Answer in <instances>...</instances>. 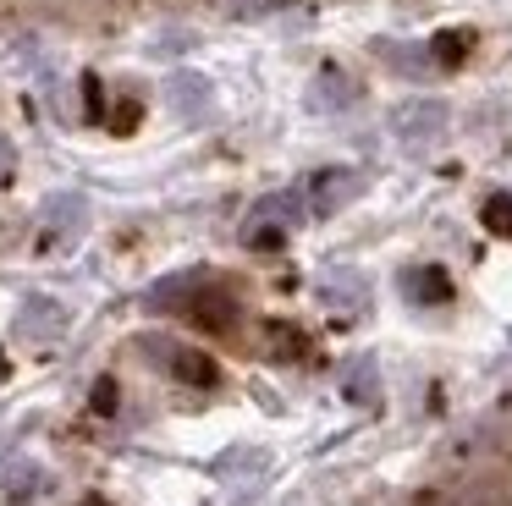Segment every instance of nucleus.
<instances>
[{"label":"nucleus","instance_id":"20e7f679","mask_svg":"<svg viewBox=\"0 0 512 506\" xmlns=\"http://www.w3.org/2000/svg\"><path fill=\"white\" fill-rule=\"evenodd\" d=\"M413 292H419V297H446V292H452V286H446V275H441V270H424Z\"/></svg>","mask_w":512,"mask_h":506},{"label":"nucleus","instance_id":"f257e3e1","mask_svg":"<svg viewBox=\"0 0 512 506\" xmlns=\"http://www.w3.org/2000/svg\"><path fill=\"white\" fill-rule=\"evenodd\" d=\"M485 226L501 231V237H512V198H507V193H496V198L485 204Z\"/></svg>","mask_w":512,"mask_h":506},{"label":"nucleus","instance_id":"7ed1b4c3","mask_svg":"<svg viewBox=\"0 0 512 506\" xmlns=\"http://www.w3.org/2000/svg\"><path fill=\"white\" fill-rule=\"evenodd\" d=\"M463 50H468V33H441V39H435V55H441V61H463Z\"/></svg>","mask_w":512,"mask_h":506},{"label":"nucleus","instance_id":"f03ea898","mask_svg":"<svg viewBox=\"0 0 512 506\" xmlns=\"http://www.w3.org/2000/svg\"><path fill=\"white\" fill-rule=\"evenodd\" d=\"M177 374H182V380H199V385H210V380H215L210 358H199V352H182V358H177Z\"/></svg>","mask_w":512,"mask_h":506}]
</instances>
